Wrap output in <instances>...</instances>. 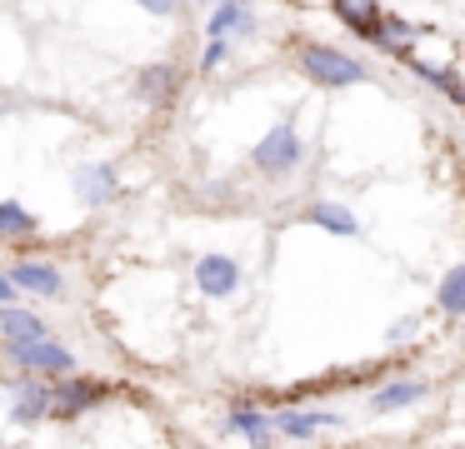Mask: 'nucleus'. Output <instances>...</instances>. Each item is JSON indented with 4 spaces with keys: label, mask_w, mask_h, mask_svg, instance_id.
Masks as SVG:
<instances>
[{
    "label": "nucleus",
    "mask_w": 465,
    "mask_h": 449,
    "mask_svg": "<svg viewBox=\"0 0 465 449\" xmlns=\"http://www.w3.org/2000/svg\"><path fill=\"white\" fill-rule=\"evenodd\" d=\"M295 65L305 70V80L321 90H345V85H365L371 70L361 55H345L341 45H325V40H301L295 45Z\"/></svg>",
    "instance_id": "1"
},
{
    "label": "nucleus",
    "mask_w": 465,
    "mask_h": 449,
    "mask_svg": "<svg viewBox=\"0 0 465 449\" xmlns=\"http://www.w3.org/2000/svg\"><path fill=\"white\" fill-rule=\"evenodd\" d=\"M251 160H255V170H261V175H271V180L295 175V165H301V135H295L291 120H281V125L265 130V135L255 140Z\"/></svg>",
    "instance_id": "2"
},
{
    "label": "nucleus",
    "mask_w": 465,
    "mask_h": 449,
    "mask_svg": "<svg viewBox=\"0 0 465 449\" xmlns=\"http://www.w3.org/2000/svg\"><path fill=\"white\" fill-rule=\"evenodd\" d=\"M5 359H11L15 369H25V375H35V379L75 375V355H71L65 345H55L51 335H45V339H31V345H5Z\"/></svg>",
    "instance_id": "3"
},
{
    "label": "nucleus",
    "mask_w": 465,
    "mask_h": 449,
    "mask_svg": "<svg viewBox=\"0 0 465 449\" xmlns=\"http://www.w3.org/2000/svg\"><path fill=\"white\" fill-rule=\"evenodd\" d=\"M105 395H111V385H105V379L61 375V379H51V419H81V415H91Z\"/></svg>",
    "instance_id": "4"
},
{
    "label": "nucleus",
    "mask_w": 465,
    "mask_h": 449,
    "mask_svg": "<svg viewBox=\"0 0 465 449\" xmlns=\"http://www.w3.org/2000/svg\"><path fill=\"white\" fill-rule=\"evenodd\" d=\"M5 279L15 285V295H31V299H61L65 295V275L51 259H15L5 269Z\"/></svg>",
    "instance_id": "5"
},
{
    "label": "nucleus",
    "mask_w": 465,
    "mask_h": 449,
    "mask_svg": "<svg viewBox=\"0 0 465 449\" xmlns=\"http://www.w3.org/2000/svg\"><path fill=\"white\" fill-rule=\"evenodd\" d=\"M225 429H231V434H241L251 449H275V429H271L265 405H255V399H245V395L225 405Z\"/></svg>",
    "instance_id": "6"
},
{
    "label": "nucleus",
    "mask_w": 465,
    "mask_h": 449,
    "mask_svg": "<svg viewBox=\"0 0 465 449\" xmlns=\"http://www.w3.org/2000/svg\"><path fill=\"white\" fill-rule=\"evenodd\" d=\"M345 425V415H335V409H301V405H291V409H275L271 415V429L281 439H315L321 429H341Z\"/></svg>",
    "instance_id": "7"
},
{
    "label": "nucleus",
    "mask_w": 465,
    "mask_h": 449,
    "mask_svg": "<svg viewBox=\"0 0 465 449\" xmlns=\"http://www.w3.org/2000/svg\"><path fill=\"white\" fill-rule=\"evenodd\" d=\"M11 419L15 425H41V419H51V379H35V375L11 379Z\"/></svg>",
    "instance_id": "8"
},
{
    "label": "nucleus",
    "mask_w": 465,
    "mask_h": 449,
    "mask_svg": "<svg viewBox=\"0 0 465 449\" xmlns=\"http://www.w3.org/2000/svg\"><path fill=\"white\" fill-rule=\"evenodd\" d=\"M195 289L205 299H231L241 289V265L231 255H201L195 259Z\"/></svg>",
    "instance_id": "9"
},
{
    "label": "nucleus",
    "mask_w": 465,
    "mask_h": 449,
    "mask_svg": "<svg viewBox=\"0 0 465 449\" xmlns=\"http://www.w3.org/2000/svg\"><path fill=\"white\" fill-rule=\"evenodd\" d=\"M181 95V65H171V60H151V65L135 75V100L141 105H171V100Z\"/></svg>",
    "instance_id": "10"
},
{
    "label": "nucleus",
    "mask_w": 465,
    "mask_h": 449,
    "mask_svg": "<svg viewBox=\"0 0 465 449\" xmlns=\"http://www.w3.org/2000/svg\"><path fill=\"white\" fill-rule=\"evenodd\" d=\"M115 190H121V170L115 165H85V170H75V200L81 205H91V210H101L105 200H115Z\"/></svg>",
    "instance_id": "11"
},
{
    "label": "nucleus",
    "mask_w": 465,
    "mask_h": 449,
    "mask_svg": "<svg viewBox=\"0 0 465 449\" xmlns=\"http://www.w3.org/2000/svg\"><path fill=\"white\" fill-rule=\"evenodd\" d=\"M331 10H335V20H341L351 35H361V40H371L375 45V35H381V0H331Z\"/></svg>",
    "instance_id": "12"
},
{
    "label": "nucleus",
    "mask_w": 465,
    "mask_h": 449,
    "mask_svg": "<svg viewBox=\"0 0 465 449\" xmlns=\"http://www.w3.org/2000/svg\"><path fill=\"white\" fill-rule=\"evenodd\" d=\"M45 319L25 305H0V339L5 345H31V339H45Z\"/></svg>",
    "instance_id": "13"
},
{
    "label": "nucleus",
    "mask_w": 465,
    "mask_h": 449,
    "mask_svg": "<svg viewBox=\"0 0 465 449\" xmlns=\"http://www.w3.org/2000/svg\"><path fill=\"white\" fill-rule=\"evenodd\" d=\"M305 225L315 229H331V235H361V220H355L351 205H341V200H315V205H305Z\"/></svg>",
    "instance_id": "14"
},
{
    "label": "nucleus",
    "mask_w": 465,
    "mask_h": 449,
    "mask_svg": "<svg viewBox=\"0 0 465 449\" xmlns=\"http://www.w3.org/2000/svg\"><path fill=\"white\" fill-rule=\"evenodd\" d=\"M415 399H425V379H385L371 395V415H395V409H411Z\"/></svg>",
    "instance_id": "15"
},
{
    "label": "nucleus",
    "mask_w": 465,
    "mask_h": 449,
    "mask_svg": "<svg viewBox=\"0 0 465 449\" xmlns=\"http://www.w3.org/2000/svg\"><path fill=\"white\" fill-rule=\"evenodd\" d=\"M255 25L251 5H235V0H215L211 20H205V35L211 40H231V35H245Z\"/></svg>",
    "instance_id": "16"
},
{
    "label": "nucleus",
    "mask_w": 465,
    "mask_h": 449,
    "mask_svg": "<svg viewBox=\"0 0 465 449\" xmlns=\"http://www.w3.org/2000/svg\"><path fill=\"white\" fill-rule=\"evenodd\" d=\"M401 60H405V65H411L415 75L425 80V85H435V90H440V95L450 100V105H460V100H465V90H460V80H455V70H450V65H430V60H420L415 50H405Z\"/></svg>",
    "instance_id": "17"
},
{
    "label": "nucleus",
    "mask_w": 465,
    "mask_h": 449,
    "mask_svg": "<svg viewBox=\"0 0 465 449\" xmlns=\"http://www.w3.org/2000/svg\"><path fill=\"white\" fill-rule=\"evenodd\" d=\"M41 229V220L21 205V200H0V239H25Z\"/></svg>",
    "instance_id": "18"
},
{
    "label": "nucleus",
    "mask_w": 465,
    "mask_h": 449,
    "mask_svg": "<svg viewBox=\"0 0 465 449\" xmlns=\"http://www.w3.org/2000/svg\"><path fill=\"white\" fill-rule=\"evenodd\" d=\"M435 305H440V315H465V265H450L440 279V289H435Z\"/></svg>",
    "instance_id": "19"
},
{
    "label": "nucleus",
    "mask_w": 465,
    "mask_h": 449,
    "mask_svg": "<svg viewBox=\"0 0 465 449\" xmlns=\"http://www.w3.org/2000/svg\"><path fill=\"white\" fill-rule=\"evenodd\" d=\"M225 55H231V40H205V55H201V70H205V75H215V70L225 65Z\"/></svg>",
    "instance_id": "20"
},
{
    "label": "nucleus",
    "mask_w": 465,
    "mask_h": 449,
    "mask_svg": "<svg viewBox=\"0 0 465 449\" xmlns=\"http://www.w3.org/2000/svg\"><path fill=\"white\" fill-rule=\"evenodd\" d=\"M135 5H141L145 15H155V20H175L185 10V0H135Z\"/></svg>",
    "instance_id": "21"
},
{
    "label": "nucleus",
    "mask_w": 465,
    "mask_h": 449,
    "mask_svg": "<svg viewBox=\"0 0 465 449\" xmlns=\"http://www.w3.org/2000/svg\"><path fill=\"white\" fill-rule=\"evenodd\" d=\"M411 329H415V319H401V325H391V335H385V339H391V345H401V339H411Z\"/></svg>",
    "instance_id": "22"
},
{
    "label": "nucleus",
    "mask_w": 465,
    "mask_h": 449,
    "mask_svg": "<svg viewBox=\"0 0 465 449\" xmlns=\"http://www.w3.org/2000/svg\"><path fill=\"white\" fill-rule=\"evenodd\" d=\"M15 299H21V295H15V285L5 279V269H0V305H15Z\"/></svg>",
    "instance_id": "23"
},
{
    "label": "nucleus",
    "mask_w": 465,
    "mask_h": 449,
    "mask_svg": "<svg viewBox=\"0 0 465 449\" xmlns=\"http://www.w3.org/2000/svg\"><path fill=\"white\" fill-rule=\"evenodd\" d=\"M235 5H251V0H235Z\"/></svg>",
    "instance_id": "24"
},
{
    "label": "nucleus",
    "mask_w": 465,
    "mask_h": 449,
    "mask_svg": "<svg viewBox=\"0 0 465 449\" xmlns=\"http://www.w3.org/2000/svg\"><path fill=\"white\" fill-rule=\"evenodd\" d=\"M211 5H215V0H211Z\"/></svg>",
    "instance_id": "25"
}]
</instances>
